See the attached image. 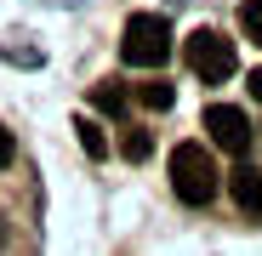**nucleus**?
I'll return each instance as SVG.
<instances>
[{"mask_svg": "<svg viewBox=\"0 0 262 256\" xmlns=\"http://www.w3.org/2000/svg\"><path fill=\"white\" fill-rule=\"evenodd\" d=\"M171 188L183 205H211L216 199V159L200 143H177L171 148Z\"/></svg>", "mask_w": 262, "mask_h": 256, "instance_id": "nucleus-1", "label": "nucleus"}, {"mask_svg": "<svg viewBox=\"0 0 262 256\" xmlns=\"http://www.w3.org/2000/svg\"><path fill=\"white\" fill-rule=\"evenodd\" d=\"M120 57L131 68H160L171 57V23L160 12H137L125 23V34H120Z\"/></svg>", "mask_w": 262, "mask_h": 256, "instance_id": "nucleus-2", "label": "nucleus"}, {"mask_svg": "<svg viewBox=\"0 0 262 256\" xmlns=\"http://www.w3.org/2000/svg\"><path fill=\"white\" fill-rule=\"evenodd\" d=\"M188 68L205 80V85H228L239 74V57H234V40L228 34H216V29H194L188 34V46H183Z\"/></svg>", "mask_w": 262, "mask_h": 256, "instance_id": "nucleus-3", "label": "nucleus"}, {"mask_svg": "<svg viewBox=\"0 0 262 256\" xmlns=\"http://www.w3.org/2000/svg\"><path fill=\"white\" fill-rule=\"evenodd\" d=\"M205 137L216 148H228V154H245L251 148V120L234 108V103H211L205 108Z\"/></svg>", "mask_w": 262, "mask_h": 256, "instance_id": "nucleus-4", "label": "nucleus"}, {"mask_svg": "<svg viewBox=\"0 0 262 256\" xmlns=\"http://www.w3.org/2000/svg\"><path fill=\"white\" fill-rule=\"evenodd\" d=\"M228 194H234V205L245 211V217H262V171H251V165H234Z\"/></svg>", "mask_w": 262, "mask_h": 256, "instance_id": "nucleus-5", "label": "nucleus"}, {"mask_svg": "<svg viewBox=\"0 0 262 256\" xmlns=\"http://www.w3.org/2000/svg\"><path fill=\"white\" fill-rule=\"evenodd\" d=\"M92 103H97L103 114H120V108H125V91H120V80H97V85H92Z\"/></svg>", "mask_w": 262, "mask_h": 256, "instance_id": "nucleus-6", "label": "nucleus"}, {"mask_svg": "<svg viewBox=\"0 0 262 256\" xmlns=\"http://www.w3.org/2000/svg\"><path fill=\"white\" fill-rule=\"evenodd\" d=\"M74 131H80V148H85V154H92V159H103V154H108V137L97 131V125H92V120H74Z\"/></svg>", "mask_w": 262, "mask_h": 256, "instance_id": "nucleus-7", "label": "nucleus"}, {"mask_svg": "<svg viewBox=\"0 0 262 256\" xmlns=\"http://www.w3.org/2000/svg\"><path fill=\"white\" fill-rule=\"evenodd\" d=\"M137 97H143L148 108H171V103H177V91H171L165 80H143V85H137Z\"/></svg>", "mask_w": 262, "mask_h": 256, "instance_id": "nucleus-8", "label": "nucleus"}, {"mask_svg": "<svg viewBox=\"0 0 262 256\" xmlns=\"http://www.w3.org/2000/svg\"><path fill=\"white\" fill-rule=\"evenodd\" d=\"M239 29H245L251 46H262V0H245L239 6Z\"/></svg>", "mask_w": 262, "mask_h": 256, "instance_id": "nucleus-9", "label": "nucleus"}, {"mask_svg": "<svg viewBox=\"0 0 262 256\" xmlns=\"http://www.w3.org/2000/svg\"><path fill=\"white\" fill-rule=\"evenodd\" d=\"M120 154H125V159H148V154H154V137H148V131H125V137H120Z\"/></svg>", "mask_w": 262, "mask_h": 256, "instance_id": "nucleus-10", "label": "nucleus"}, {"mask_svg": "<svg viewBox=\"0 0 262 256\" xmlns=\"http://www.w3.org/2000/svg\"><path fill=\"white\" fill-rule=\"evenodd\" d=\"M12 154H17V143H12V131H6V125H0V171L12 165Z\"/></svg>", "mask_w": 262, "mask_h": 256, "instance_id": "nucleus-11", "label": "nucleus"}, {"mask_svg": "<svg viewBox=\"0 0 262 256\" xmlns=\"http://www.w3.org/2000/svg\"><path fill=\"white\" fill-rule=\"evenodd\" d=\"M245 85H251V97L262 103V68H251V74H245Z\"/></svg>", "mask_w": 262, "mask_h": 256, "instance_id": "nucleus-12", "label": "nucleus"}]
</instances>
